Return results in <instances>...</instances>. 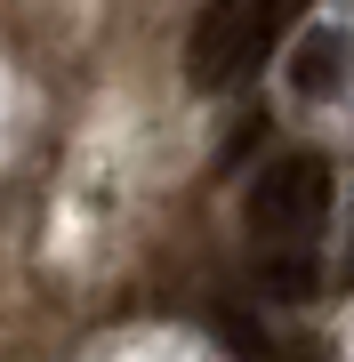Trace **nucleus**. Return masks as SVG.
Wrapping results in <instances>:
<instances>
[{
  "mask_svg": "<svg viewBox=\"0 0 354 362\" xmlns=\"http://www.w3.org/2000/svg\"><path fill=\"white\" fill-rule=\"evenodd\" d=\"M330 161L322 153H274L249 177V202H242V218H249V242L266 250V266H306L314 258V242H322V226H330Z\"/></svg>",
  "mask_w": 354,
  "mask_h": 362,
  "instance_id": "obj_1",
  "label": "nucleus"
},
{
  "mask_svg": "<svg viewBox=\"0 0 354 362\" xmlns=\"http://www.w3.org/2000/svg\"><path fill=\"white\" fill-rule=\"evenodd\" d=\"M290 8H298V0H210V8L194 16V33H185V81L210 89V97L258 81L266 57H274L282 33H290Z\"/></svg>",
  "mask_w": 354,
  "mask_h": 362,
  "instance_id": "obj_2",
  "label": "nucleus"
},
{
  "mask_svg": "<svg viewBox=\"0 0 354 362\" xmlns=\"http://www.w3.org/2000/svg\"><path fill=\"white\" fill-rule=\"evenodd\" d=\"M338 65H346V40L338 33H306L298 57H290V89L298 97H330L338 89Z\"/></svg>",
  "mask_w": 354,
  "mask_h": 362,
  "instance_id": "obj_3",
  "label": "nucleus"
}]
</instances>
